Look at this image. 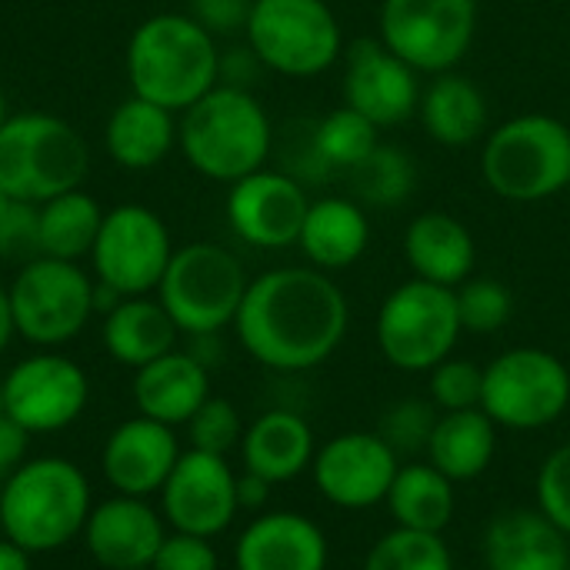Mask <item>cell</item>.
<instances>
[{"label":"cell","mask_w":570,"mask_h":570,"mask_svg":"<svg viewBox=\"0 0 570 570\" xmlns=\"http://www.w3.org/2000/svg\"><path fill=\"white\" fill-rule=\"evenodd\" d=\"M347 297L317 267H277L247 284L234 317L240 347L271 371H311L347 334Z\"/></svg>","instance_id":"obj_1"},{"label":"cell","mask_w":570,"mask_h":570,"mask_svg":"<svg viewBox=\"0 0 570 570\" xmlns=\"http://www.w3.org/2000/svg\"><path fill=\"white\" fill-rule=\"evenodd\" d=\"M127 77L137 97L184 114L220 83V50L194 17L157 13L127 43Z\"/></svg>","instance_id":"obj_2"},{"label":"cell","mask_w":570,"mask_h":570,"mask_svg":"<svg viewBox=\"0 0 570 570\" xmlns=\"http://www.w3.org/2000/svg\"><path fill=\"white\" fill-rule=\"evenodd\" d=\"M187 164L220 184L261 170L274 150V127L264 104L247 87L217 83L184 110L177 127Z\"/></svg>","instance_id":"obj_3"},{"label":"cell","mask_w":570,"mask_h":570,"mask_svg":"<svg viewBox=\"0 0 570 570\" xmlns=\"http://www.w3.org/2000/svg\"><path fill=\"white\" fill-rule=\"evenodd\" d=\"M90 484L67 458L23 461L0 484L3 538L27 554L67 548L90 518Z\"/></svg>","instance_id":"obj_4"},{"label":"cell","mask_w":570,"mask_h":570,"mask_svg":"<svg viewBox=\"0 0 570 570\" xmlns=\"http://www.w3.org/2000/svg\"><path fill=\"white\" fill-rule=\"evenodd\" d=\"M481 177L511 204H541L570 187V127L551 114H518L488 130Z\"/></svg>","instance_id":"obj_5"},{"label":"cell","mask_w":570,"mask_h":570,"mask_svg":"<svg viewBox=\"0 0 570 570\" xmlns=\"http://www.w3.org/2000/svg\"><path fill=\"white\" fill-rule=\"evenodd\" d=\"M90 154L83 137L53 114H17L0 127V187L13 200L43 204L77 190Z\"/></svg>","instance_id":"obj_6"},{"label":"cell","mask_w":570,"mask_h":570,"mask_svg":"<svg viewBox=\"0 0 570 570\" xmlns=\"http://www.w3.org/2000/svg\"><path fill=\"white\" fill-rule=\"evenodd\" d=\"M247 284L250 281L240 261L227 247L197 240L174 250L157 287V301L174 317L180 334H220L227 324H234Z\"/></svg>","instance_id":"obj_7"},{"label":"cell","mask_w":570,"mask_h":570,"mask_svg":"<svg viewBox=\"0 0 570 570\" xmlns=\"http://www.w3.org/2000/svg\"><path fill=\"white\" fill-rule=\"evenodd\" d=\"M247 47L284 77H317L344 57L341 20L327 0H254Z\"/></svg>","instance_id":"obj_8"},{"label":"cell","mask_w":570,"mask_h":570,"mask_svg":"<svg viewBox=\"0 0 570 570\" xmlns=\"http://www.w3.org/2000/svg\"><path fill=\"white\" fill-rule=\"evenodd\" d=\"M374 334L391 367L407 374H428L454 354L464 334L454 287L428 284L417 277L404 281L384 297Z\"/></svg>","instance_id":"obj_9"},{"label":"cell","mask_w":570,"mask_h":570,"mask_svg":"<svg viewBox=\"0 0 570 570\" xmlns=\"http://www.w3.org/2000/svg\"><path fill=\"white\" fill-rule=\"evenodd\" d=\"M570 407L568 364L544 347H514L484 367L481 411L508 431H541Z\"/></svg>","instance_id":"obj_10"},{"label":"cell","mask_w":570,"mask_h":570,"mask_svg":"<svg viewBox=\"0 0 570 570\" xmlns=\"http://www.w3.org/2000/svg\"><path fill=\"white\" fill-rule=\"evenodd\" d=\"M478 0H381L377 37L417 73H448L478 37Z\"/></svg>","instance_id":"obj_11"},{"label":"cell","mask_w":570,"mask_h":570,"mask_svg":"<svg viewBox=\"0 0 570 570\" xmlns=\"http://www.w3.org/2000/svg\"><path fill=\"white\" fill-rule=\"evenodd\" d=\"M94 287L77 261H27L7 287L17 334L37 347L73 341L94 314Z\"/></svg>","instance_id":"obj_12"},{"label":"cell","mask_w":570,"mask_h":570,"mask_svg":"<svg viewBox=\"0 0 570 570\" xmlns=\"http://www.w3.org/2000/svg\"><path fill=\"white\" fill-rule=\"evenodd\" d=\"M174 257L167 224L144 204H120L104 214L90 261L100 284L120 297H144L160 287Z\"/></svg>","instance_id":"obj_13"},{"label":"cell","mask_w":570,"mask_h":570,"mask_svg":"<svg viewBox=\"0 0 570 570\" xmlns=\"http://www.w3.org/2000/svg\"><path fill=\"white\" fill-rule=\"evenodd\" d=\"M3 414L27 434H57L70 428L90 397L87 374L63 354H33L7 371L0 381Z\"/></svg>","instance_id":"obj_14"},{"label":"cell","mask_w":570,"mask_h":570,"mask_svg":"<svg viewBox=\"0 0 570 570\" xmlns=\"http://www.w3.org/2000/svg\"><path fill=\"white\" fill-rule=\"evenodd\" d=\"M401 458L377 431H347L314 454V488L341 511H367L387 501Z\"/></svg>","instance_id":"obj_15"},{"label":"cell","mask_w":570,"mask_h":570,"mask_svg":"<svg viewBox=\"0 0 570 570\" xmlns=\"http://www.w3.org/2000/svg\"><path fill=\"white\" fill-rule=\"evenodd\" d=\"M237 474L227 458L180 451L167 484L160 488V514L180 534L217 538L237 518Z\"/></svg>","instance_id":"obj_16"},{"label":"cell","mask_w":570,"mask_h":570,"mask_svg":"<svg viewBox=\"0 0 570 570\" xmlns=\"http://www.w3.org/2000/svg\"><path fill=\"white\" fill-rule=\"evenodd\" d=\"M421 73L401 60L381 37H361L344 47V107L377 127H397L417 114Z\"/></svg>","instance_id":"obj_17"},{"label":"cell","mask_w":570,"mask_h":570,"mask_svg":"<svg viewBox=\"0 0 570 570\" xmlns=\"http://www.w3.org/2000/svg\"><path fill=\"white\" fill-rule=\"evenodd\" d=\"M311 210V197L297 177L287 170H254L230 184L227 194V220L230 230L261 250H284L297 244L304 217Z\"/></svg>","instance_id":"obj_18"},{"label":"cell","mask_w":570,"mask_h":570,"mask_svg":"<svg viewBox=\"0 0 570 570\" xmlns=\"http://www.w3.org/2000/svg\"><path fill=\"white\" fill-rule=\"evenodd\" d=\"M177 458L180 448L174 428L137 414L110 431L100 451V468L117 494L150 498L167 484Z\"/></svg>","instance_id":"obj_19"},{"label":"cell","mask_w":570,"mask_h":570,"mask_svg":"<svg viewBox=\"0 0 570 570\" xmlns=\"http://www.w3.org/2000/svg\"><path fill=\"white\" fill-rule=\"evenodd\" d=\"M164 538V514H157L147 498L117 494L90 508L83 524V544L104 570L150 568Z\"/></svg>","instance_id":"obj_20"},{"label":"cell","mask_w":570,"mask_h":570,"mask_svg":"<svg viewBox=\"0 0 570 570\" xmlns=\"http://www.w3.org/2000/svg\"><path fill=\"white\" fill-rule=\"evenodd\" d=\"M324 531L294 511L254 518L234 551L237 570H327Z\"/></svg>","instance_id":"obj_21"},{"label":"cell","mask_w":570,"mask_h":570,"mask_svg":"<svg viewBox=\"0 0 570 570\" xmlns=\"http://www.w3.org/2000/svg\"><path fill=\"white\" fill-rule=\"evenodd\" d=\"M488 570H570V538L538 508L498 514L484 531Z\"/></svg>","instance_id":"obj_22"},{"label":"cell","mask_w":570,"mask_h":570,"mask_svg":"<svg viewBox=\"0 0 570 570\" xmlns=\"http://www.w3.org/2000/svg\"><path fill=\"white\" fill-rule=\"evenodd\" d=\"M404 261L417 281L461 287L474 277L478 244L471 227L448 210H424L404 230Z\"/></svg>","instance_id":"obj_23"},{"label":"cell","mask_w":570,"mask_h":570,"mask_svg":"<svg viewBox=\"0 0 570 570\" xmlns=\"http://www.w3.org/2000/svg\"><path fill=\"white\" fill-rule=\"evenodd\" d=\"M210 397V374L190 351H170L134 374V404L167 428L187 424Z\"/></svg>","instance_id":"obj_24"},{"label":"cell","mask_w":570,"mask_h":570,"mask_svg":"<svg viewBox=\"0 0 570 570\" xmlns=\"http://www.w3.org/2000/svg\"><path fill=\"white\" fill-rule=\"evenodd\" d=\"M417 117L434 144L471 147L488 137L491 104L471 77L448 70V73H434V80L421 90Z\"/></svg>","instance_id":"obj_25"},{"label":"cell","mask_w":570,"mask_h":570,"mask_svg":"<svg viewBox=\"0 0 570 570\" xmlns=\"http://www.w3.org/2000/svg\"><path fill=\"white\" fill-rule=\"evenodd\" d=\"M367 244H371V220L357 200L351 197L311 200V210L297 237V247L304 250L311 267L324 274L347 271L364 257Z\"/></svg>","instance_id":"obj_26"},{"label":"cell","mask_w":570,"mask_h":570,"mask_svg":"<svg viewBox=\"0 0 570 570\" xmlns=\"http://www.w3.org/2000/svg\"><path fill=\"white\" fill-rule=\"evenodd\" d=\"M314 431L294 411L261 414L240 441L244 471L261 474L271 484H287L314 464Z\"/></svg>","instance_id":"obj_27"},{"label":"cell","mask_w":570,"mask_h":570,"mask_svg":"<svg viewBox=\"0 0 570 570\" xmlns=\"http://www.w3.org/2000/svg\"><path fill=\"white\" fill-rule=\"evenodd\" d=\"M177 324L164 311L160 301L154 297H124L114 311L104 317V347L107 354L124 364L140 371L144 364L177 351Z\"/></svg>","instance_id":"obj_28"},{"label":"cell","mask_w":570,"mask_h":570,"mask_svg":"<svg viewBox=\"0 0 570 570\" xmlns=\"http://www.w3.org/2000/svg\"><path fill=\"white\" fill-rule=\"evenodd\" d=\"M104 140H107V154L114 164L127 170H150L170 154L177 140L174 110L157 107L134 94L114 107Z\"/></svg>","instance_id":"obj_29"},{"label":"cell","mask_w":570,"mask_h":570,"mask_svg":"<svg viewBox=\"0 0 570 570\" xmlns=\"http://www.w3.org/2000/svg\"><path fill=\"white\" fill-rule=\"evenodd\" d=\"M498 451V424L481 411H451L441 414L434 434L428 441V464H434L444 478L474 481L481 478Z\"/></svg>","instance_id":"obj_30"},{"label":"cell","mask_w":570,"mask_h":570,"mask_svg":"<svg viewBox=\"0 0 570 570\" xmlns=\"http://www.w3.org/2000/svg\"><path fill=\"white\" fill-rule=\"evenodd\" d=\"M387 511L397 528L444 534L454 518V481L444 478L434 464H401L387 491Z\"/></svg>","instance_id":"obj_31"},{"label":"cell","mask_w":570,"mask_h":570,"mask_svg":"<svg viewBox=\"0 0 570 570\" xmlns=\"http://www.w3.org/2000/svg\"><path fill=\"white\" fill-rule=\"evenodd\" d=\"M100 224H104L100 204L90 194H83L80 187L37 204V247H40V257L80 261L83 254L94 250Z\"/></svg>","instance_id":"obj_32"},{"label":"cell","mask_w":570,"mask_h":570,"mask_svg":"<svg viewBox=\"0 0 570 570\" xmlns=\"http://www.w3.org/2000/svg\"><path fill=\"white\" fill-rule=\"evenodd\" d=\"M311 144L327 174H354L381 147V127L351 107H337L314 124Z\"/></svg>","instance_id":"obj_33"},{"label":"cell","mask_w":570,"mask_h":570,"mask_svg":"<svg viewBox=\"0 0 570 570\" xmlns=\"http://www.w3.org/2000/svg\"><path fill=\"white\" fill-rule=\"evenodd\" d=\"M351 177L357 184L361 200L374 207H397L414 190L417 170H414V157L404 147L381 144Z\"/></svg>","instance_id":"obj_34"},{"label":"cell","mask_w":570,"mask_h":570,"mask_svg":"<svg viewBox=\"0 0 570 570\" xmlns=\"http://www.w3.org/2000/svg\"><path fill=\"white\" fill-rule=\"evenodd\" d=\"M364 570H454V558L441 534L394 528L367 551Z\"/></svg>","instance_id":"obj_35"},{"label":"cell","mask_w":570,"mask_h":570,"mask_svg":"<svg viewBox=\"0 0 570 570\" xmlns=\"http://www.w3.org/2000/svg\"><path fill=\"white\" fill-rule=\"evenodd\" d=\"M454 297L461 327L468 334H494L514 314V294L498 277H468L461 287H454Z\"/></svg>","instance_id":"obj_36"},{"label":"cell","mask_w":570,"mask_h":570,"mask_svg":"<svg viewBox=\"0 0 570 570\" xmlns=\"http://www.w3.org/2000/svg\"><path fill=\"white\" fill-rule=\"evenodd\" d=\"M438 424V407L431 401L421 397H404L394 401L377 424V434L384 438V444L401 458V454H424L428 441L434 434Z\"/></svg>","instance_id":"obj_37"},{"label":"cell","mask_w":570,"mask_h":570,"mask_svg":"<svg viewBox=\"0 0 570 570\" xmlns=\"http://www.w3.org/2000/svg\"><path fill=\"white\" fill-rule=\"evenodd\" d=\"M431 381V404L444 414L451 411H474L481 407L484 397V367H478L474 361H461V357H448L438 367L428 371Z\"/></svg>","instance_id":"obj_38"},{"label":"cell","mask_w":570,"mask_h":570,"mask_svg":"<svg viewBox=\"0 0 570 570\" xmlns=\"http://www.w3.org/2000/svg\"><path fill=\"white\" fill-rule=\"evenodd\" d=\"M187 434H190V448L194 451L227 458L234 448H240L244 424H240V414H237V407L230 401L207 397L200 404V411L187 421Z\"/></svg>","instance_id":"obj_39"},{"label":"cell","mask_w":570,"mask_h":570,"mask_svg":"<svg viewBox=\"0 0 570 570\" xmlns=\"http://www.w3.org/2000/svg\"><path fill=\"white\" fill-rule=\"evenodd\" d=\"M538 511L570 538V441L551 451L538 471Z\"/></svg>","instance_id":"obj_40"},{"label":"cell","mask_w":570,"mask_h":570,"mask_svg":"<svg viewBox=\"0 0 570 570\" xmlns=\"http://www.w3.org/2000/svg\"><path fill=\"white\" fill-rule=\"evenodd\" d=\"M0 257L10 261H33L40 257L37 247V204L13 200L0 217Z\"/></svg>","instance_id":"obj_41"},{"label":"cell","mask_w":570,"mask_h":570,"mask_svg":"<svg viewBox=\"0 0 570 570\" xmlns=\"http://www.w3.org/2000/svg\"><path fill=\"white\" fill-rule=\"evenodd\" d=\"M217 551L210 548V538L197 534H167L150 570H217Z\"/></svg>","instance_id":"obj_42"},{"label":"cell","mask_w":570,"mask_h":570,"mask_svg":"<svg viewBox=\"0 0 570 570\" xmlns=\"http://www.w3.org/2000/svg\"><path fill=\"white\" fill-rule=\"evenodd\" d=\"M254 0H194V20L210 33H234L247 27Z\"/></svg>","instance_id":"obj_43"},{"label":"cell","mask_w":570,"mask_h":570,"mask_svg":"<svg viewBox=\"0 0 570 570\" xmlns=\"http://www.w3.org/2000/svg\"><path fill=\"white\" fill-rule=\"evenodd\" d=\"M27 441L30 434L7 414H0V484L27 461Z\"/></svg>","instance_id":"obj_44"},{"label":"cell","mask_w":570,"mask_h":570,"mask_svg":"<svg viewBox=\"0 0 570 570\" xmlns=\"http://www.w3.org/2000/svg\"><path fill=\"white\" fill-rule=\"evenodd\" d=\"M271 481H264L261 474H250V471H244L240 478H237V504H240V511H261L264 504H267V498H271Z\"/></svg>","instance_id":"obj_45"},{"label":"cell","mask_w":570,"mask_h":570,"mask_svg":"<svg viewBox=\"0 0 570 570\" xmlns=\"http://www.w3.org/2000/svg\"><path fill=\"white\" fill-rule=\"evenodd\" d=\"M0 570H30V554L0 538Z\"/></svg>","instance_id":"obj_46"},{"label":"cell","mask_w":570,"mask_h":570,"mask_svg":"<svg viewBox=\"0 0 570 570\" xmlns=\"http://www.w3.org/2000/svg\"><path fill=\"white\" fill-rule=\"evenodd\" d=\"M13 334H17V327H13V311H10V291L0 287V354L7 351Z\"/></svg>","instance_id":"obj_47"},{"label":"cell","mask_w":570,"mask_h":570,"mask_svg":"<svg viewBox=\"0 0 570 570\" xmlns=\"http://www.w3.org/2000/svg\"><path fill=\"white\" fill-rule=\"evenodd\" d=\"M10 204H13V197H10V194H7V190L0 187V217H3V210H7Z\"/></svg>","instance_id":"obj_48"},{"label":"cell","mask_w":570,"mask_h":570,"mask_svg":"<svg viewBox=\"0 0 570 570\" xmlns=\"http://www.w3.org/2000/svg\"><path fill=\"white\" fill-rule=\"evenodd\" d=\"M7 124V97H3V90H0V127Z\"/></svg>","instance_id":"obj_49"},{"label":"cell","mask_w":570,"mask_h":570,"mask_svg":"<svg viewBox=\"0 0 570 570\" xmlns=\"http://www.w3.org/2000/svg\"><path fill=\"white\" fill-rule=\"evenodd\" d=\"M0 414H3V397H0Z\"/></svg>","instance_id":"obj_50"},{"label":"cell","mask_w":570,"mask_h":570,"mask_svg":"<svg viewBox=\"0 0 570 570\" xmlns=\"http://www.w3.org/2000/svg\"><path fill=\"white\" fill-rule=\"evenodd\" d=\"M0 538H3V521H0Z\"/></svg>","instance_id":"obj_51"},{"label":"cell","mask_w":570,"mask_h":570,"mask_svg":"<svg viewBox=\"0 0 570 570\" xmlns=\"http://www.w3.org/2000/svg\"><path fill=\"white\" fill-rule=\"evenodd\" d=\"M137 570H150V568H137Z\"/></svg>","instance_id":"obj_52"}]
</instances>
